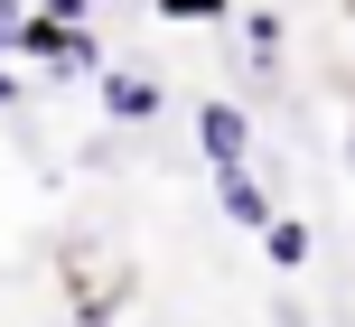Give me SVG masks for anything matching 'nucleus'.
Returning a JSON list of instances; mask_svg holds the SVG:
<instances>
[{"label": "nucleus", "mask_w": 355, "mask_h": 327, "mask_svg": "<svg viewBox=\"0 0 355 327\" xmlns=\"http://www.w3.org/2000/svg\"><path fill=\"white\" fill-rule=\"evenodd\" d=\"M94 94H103V122H159V112H168V85H159V75H150V66H103V75H94Z\"/></svg>", "instance_id": "f257e3e1"}, {"label": "nucleus", "mask_w": 355, "mask_h": 327, "mask_svg": "<svg viewBox=\"0 0 355 327\" xmlns=\"http://www.w3.org/2000/svg\"><path fill=\"white\" fill-rule=\"evenodd\" d=\"M196 150H206V168H243L252 159V112L234 94H206L196 103Z\"/></svg>", "instance_id": "f03ea898"}, {"label": "nucleus", "mask_w": 355, "mask_h": 327, "mask_svg": "<svg viewBox=\"0 0 355 327\" xmlns=\"http://www.w3.org/2000/svg\"><path fill=\"white\" fill-rule=\"evenodd\" d=\"M215 206H225V224H252V234L281 215V206H271V187L252 178V159H243V168H215Z\"/></svg>", "instance_id": "7ed1b4c3"}, {"label": "nucleus", "mask_w": 355, "mask_h": 327, "mask_svg": "<svg viewBox=\"0 0 355 327\" xmlns=\"http://www.w3.org/2000/svg\"><path fill=\"white\" fill-rule=\"evenodd\" d=\"M309 253H318V234H309V215H271V224H262V262H271V272H300Z\"/></svg>", "instance_id": "20e7f679"}, {"label": "nucleus", "mask_w": 355, "mask_h": 327, "mask_svg": "<svg viewBox=\"0 0 355 327\" xmlns=\"http://www.w3.org/2000/svg\"><path fill=\"white\" fill-rule=\"evenodd\" d=\"M243 47H252V66H262V75H281V47H290L281 10H243Z\"/></svg>", "instance_id": "39448f33"}, {"label": "nucleus", "mask_w": 355, "mask_h": 327, "mask_svg": "<svg viewBox=\"0 0 355 327\" xmlns=\"http://www.w3.org/2000/svg\"><path fill=\"white\" fill-rule=\"evenodd\" d=\"M47 66L56 75H103V37H94V28H66V47H56Z\"/></svg>", "instance_id": "423d86ee"}, {"label": "nucleus", "mask_w": 355, "mask_h": 327, "mask_svg": "<svg viewBox=\"0 0 355 327\" xmlns=\"http://www.w3.org/2000/svg\"><path fill=\"white\" fill-rule=\"evenodd\" d=\"M37 19H56V28H85V19H94V0H37Z\"/></svg>", "instance_id": "0eeeda50"}, {"label": "nucleus", "mask_w": 355, "mask_h": 327, "mask_svg": "<svg viewBox=\"0 0 355 327\" xmlns=\"http://www.w3.org/2000/svg\"><path fill=\"white\" fill-rule=\"evenodd\" d=\"M159 10H168V19H225L234 0H159Z\"/></svg>", "instance_id": "6e6552de"}, {"label": "nucleus", "mask_w": 355, "mask_h": 327, "mask_svg": "<svg viewBox=\"0 0 355 327\" xmlns=\"http://www.w3.org/2000/svg\"><path fill=\"white\" fill-rule=\"evenodd\" d=\"M19 19H28V0H0V47H19Z\"/></svg>", "instance_id": "1a4fd4ad"}, {"label": "nucleus", "mask_w": 355, "mask_h": 327, "mask_svg": "<svg viewBox=\"0 0 355 327\" xmlns=\"http://www.w3.org/2000/svg\"><path fill=\"white\" fill-rule=\"evenodd\" d=\"M271 318H281V327H309V318H300V299H281V309H271Z\"/></svg>", "instance_id": "9d476101"}, {"label": "nucleus", "mask_w": 355, "mask_h": 327, "mask_svg": "<svg viewBox=\"0 0 355 327\" xmlns=\"http://www.w3.org/2000/svg\"><path fill=\"white\" fill-rule=\"evenodd\" d=\"M10 103H19V85H10V75H0V112H10Z\"/></svg>", "instance_id": "9b49d317"}, {"label": "nucleus", "mask_w": 355, "mask_h": 327, "mask_svg": "<svg viewBox=\"0 0 355 327\" xmlns=\"http://www.w3.org/2000/svg\"><path fill=\"white\" fill-rule=\"evenodd\" d=\"M346 159H355V103H346Z\"/></svg>", "instance_id": "f8f14e48"}]
</instances>
